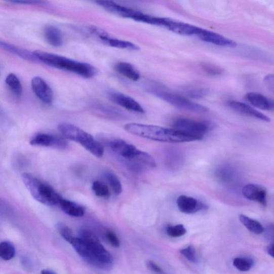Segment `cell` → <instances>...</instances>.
<instances>
[{"label":"cell","mask_w":274,"mask_h":274,"mask_svg":"<svg viewBox=\"0 0 274 274\" xmlns=\"http://www.w3.org/2000/svg\"><path fill=\"white\" fill-rule=\"evenodd\" d=\"M130 134L155 141L166 143H186L200 140L197 138L187 135L174 129L130 123L125 126Z\"/></svg>","instance_id":"1"},{"label":"cell","mask_w":274,"mask_h":274,"mask_svg":"<svg viewBox=\"0 0 274 274\" xmlns=\"http://www.w3.org/2000/svg\"><path fill=\"white\" fill-rule=\"evenodd\" d=\"M33 53L37 60L52 67L77 74L85 79L93 78L97 73V69L88 63L40 50L35 51Z\"/></svg>","instance_id":"2"},{"label":"cell","mask_w":274,"mask_h":274,"mask_svg":"<svg viewBox=\"0 0 274 274\" xmlns=\"http://www.w3.org/2000/svg\"><path fill=\"white\" fill-rule=\"evenodd\" d=\"M79 238L88 245V254L86 260L100 268H106L112 262L110 253L103 247L97 236L91 231L81 230Z\"/></svg>","instance_id":"3"},{"label":"cell","mask_w":274,"mask_h":274,"mask_svg":"<svg viewBox=\"0 0 274 274\" xmlns=\"http://www.w3.org/2000/svg\"><path fill=\"white\" fill-rule=\"evenodd\" d=\"M22 179L27 190L36 201L47 206L60 204L62 198L50 185L44 183L29 173L23 174Z\"/></svg>","instance_id":"4"},{"label":"cell","mask_w":274,"mask_h":274,"mask_svg":"<svg viewBox=\"0 0 274 274\" xmlns=\"http://www.w3.org/2000/svg\"><path fill=\"white\" fill-rule=\"evenodd\" d=\"M58 129L65 138L79 143L94 156L101 158L103 155L102 145L92 135L79 127L63 123L58 126Z\"/></svg>","instance_id":"5"},{"label":"cell","mask_w":274,"mask_h":274,"mask_svg":"<svg viewBox=\"0 0 274 274\" xmlns=\"http://www.w3.org/2000/svg\"><path fill=\"white\" fill-rule=\"evenodd\" d=\"M147 90L150 94L177 108L197 113H205L209 110L207 107L193 102L178 94L167 91L157 84L148 85Z\"/></svg>","instance_id":"6"},{"label":"cell","mask_w":274,"mask_h":274,"mask_svg":"<svg viewBox=\"0 0 274 274\" xmlns=\"http://www.w3.org/2000/svg\"><path fill=\"white\" fill-rule=\"evenodd\" d=\"M173 126L174 129L194 136L200 140L214 128V125L209 121H195L182 118L176 119Z\"/></svg>","instance_id":"7"},{"label":"cell","mask_w":274,"mask_h":274,"mask_svg":"<svg viewBox=\"0 0 274 274\" xmlns=\"http://www.w3.org/2000/svg\"><path fill=\"white\" fill-rule=\"evenodd\" d=\"M107 145L113 152L131 162H134L140 150L121 139H112Z\"/></svg>","instance_id":"8"},{"label":"cell","mask_w":274,"mask_h":274,"mask_svg":"<svg viewBox=\"0 0 274 274\" xmlns=\"http://www.w3.org/2000/svg\"><path fill=\"white\" fill-rule=\"evenodd\" d=\"M109 99L116 105L129 110L143 114L145 110L142 106L133 98L116 91H109L107 93Z\"/></svg>","instance_id":"9"},{"label":"cell","mask_w":274,"mask_h":274,"mask_svg":"<svg viewBox=\"0 0 274 274\" xmlns=\"http://www.w3.org/2000/svg\"><path fill=\"white\" fill-rule=\"evenodd\" d=\"M33 146L51 147L63 149L68 147L67 140L60 136L46 134H41L35 136L30 141Z\"/></svg>","instance_id":"10"},{"label":"cell","mask_w":274,"mask_h":274,"mask_svg":"<svg viewBox=\"0 0 274 274\" xmlns=\"http://www.w3.org/2000/svg\"><path fill=\"white\" fill-rule=\"evenodd\" d=\"M162 27L175 33L184 36H196L201 27L171 19L164 18Z\"/></svg>","instance_id":"11"},{"label":"cell","mask_w":274,"mask_h":274,"mask_svg":"<svg viewBox=\"0 0 274 274\" xmlns=\"http://www.w3.org/2000/svg\"><path fill=\"white\" fill-rule=\"evenodd\" d=\"M215 176L219 182L226 186H233L238 184L239 174L236 169L229 165H223L217 167Z\"/></svg>","instance_id":"12"},{"label":"cell","mask_w":274,"mask_h":274,"mask_svg":"<svg viewBox=\"0 0 274 274\" xmlns=\"http://www.w3.org/2000/svg\"><path fill=\"white\" fill-rule=\"evenodd\" d=\"M177 205L179 211L186 214H192L207 209V206L195 198L185 195L177 198Z\"/></svg>","instance_id":"13"},{"label":"cell","mask_w":274,"mask_h":274,"mask_svg":"<svg viewBox=\"0 0 274 274\" xmlns=\"http://www.w3.org/2000/svg\"><path fill=\"white\" fill-rule=\"evenodd\" d=\"M242 194L249 201L256 202L266 207L267 203L265 188L256 184H248L242 188Z\"/></svg>","instance_id":"14"},{"label":"cell","mask_w":274,"mask_h":274,"mask_svg":"<svg viewBox=\"0 0 274 274\" xmlns=\"http://www.w3.org/2000/svg\"><path fill=\"white\" fill-rule=\"evenodd\" d=\"M96 4L106 11L116 15L135 20L139 11L111 1H97Z\"/></svg>","instance_id":"15"},{"label":"cell","mask_w":274,"mask_h":274,"mask_svg":"<svg viewBox=\"0 0 274 274\" xmlns=\"http://www.w3.org/2000/svg\"><path fill=\"white\" fill-rule=\"evenodd\" d=\"M227 105L231 109L241 115L258 119L264 122H269L270 121V119L267 116L247 104L231 100L227 102Z\"/></svg>","instance_id":"16"},{"label":"cell","mask_w":274,"mask_h":274,"mask_svg":"<svg viewBox=\"0 0 274 274\" xmlns=\"http://www.w3.org/2000/svg\"><path fill=\"white\" fill-rule=\"evenodd\" d=\"M195 36L204 42L217 46L232 47V48L237 46V43L235 42L226 38L218 33L203 29L202 28H201Z\"/></svg>","instance_id":"17"},{"label":"cell","mask_w":274,"mask_h":274,"mask_svg":"<svg viewBox=\"0 0 274 274\" xmlns=\"http://www.w3.org/2000/svg\"><path fill=\"white\" fill-rule=\"evenodd\" d=\"M31 87L36 96L46 104L51 103L53 100V92L46 81L40 77H35L31 81Z\"/></svg>","instance_id":"18"},{"label":"cell","mask_w":274,"mask_h":274,"mask_svg":"<svg viewBox=\"0 0 274 274\" xmlns=\"http://www.w3.org/2000/svg\"><path fill=\"white\" fill-rule=\"evenodd\" d=\"M246 99L251 105L259 109L271 111L273 109V102L257 92H250L246 95Z\"/></svg>","instance_id":"19"},{"label":"cell","mask_w":274,"mask_h":274,"mask_svg":"<svg viewBox=\"0 0 274 274\" xmlns=\"http://www.w3.org/2000/svg\"><path fill=\"white\" fill-rule=\"evenodd\" d=\"M0 48L14 54L25 60L36 62L37 60L33 53L14 45L0 40Z\"/></svg>","instance_id":"20"},{"label":"cell","mask_w":274,"mask_h":274,"mask_svg":"<svg viewBox=\"0 0 274 274\" xmlns=\"http://www.w3.org/2000/svg\"><path fill=\"white\" fill-rule=\"evenodd\" d=\"M45 38L47 42L53 47H61L63 44V37L61 31L57 27L47 25L44 30Z\"/></svg>","instance_id":"21"},{"label":"cell","mask_w":274,"mask_h":274,"mask_svg":"<svg viewBox=\"0 0 274 274\" xmlns=\"http://www.w3.org/2000/svg\"><path fill=\"white\" fill-rule=\"evenodd\" d=\"M115 70L126 78L134 82L138 81L140 77L138 71L133 65L125 62H120L114 66Z\"/></svg>","instance_id":"22"},{"label":"cell","mask_w":274,"mask_h":274,"mask_svg":"<svg viewBox=\"0 0 274 274\" xmlns=\"http://www.w3.org/2000/svg\"><path fill=\"white\" fill-rule=\"evenodd\" d=\"M59 204L62 210L70 216L81 217L86 213V209L83 206L63 198Z\"/></svg>","instance_id":"23"},{"label":"cell","mask_w":274,"mask_h":274,"mask_svg":"<svg viewBox=\"0 0 274 274\" xmlns=\"http://www.w3.org/2000/svg\"><path fill=\"white\" fill-rule=\"evenodd\" d=\"M107 46L114 47L119 49L127 50L129 51L139 50V47L136 45L125 41L120 40L110 36L104 40L102 42Z\"/></svg>","instance_id":"24"},{"label":"cell","mask_w":274,"mask_h":274,"mask_svg":"<svg viewBox=\"0 0 274 274\" xmlns=\"http://www.w3.org/2000/svg\"><path fill=\"white\" fill-rule=\"evenodd\" d=\"M239 219L246 228L255 234H261L264 230L263 226L259 222L247 216L241 214L239 216Z\"/></svg>","instance_id":"25"},{"label":"cell","mask_w":274,"mask_h":274,"mask_svg":"<svg viewBox=\"0 0 274 274\" xmlns=\"http://www.w3.org/2000/svg\"><path fill=\"white\" fill-rule=\"evenodd\" d=\"M5 82L17 97H21L23 92L22 86L16 75L14 73L9 74L5 80Z\"/></svg>","instance_id":"26"},{"label":"cell","mask_w":274,"mask_h":274,"mask_svg":"<svg viewBox=\"0 0 274 274\" xmlns=\"http://www.w3.org/2000/svg\"><path fill=\"white\" fill-rule=\"evenodd\" d=\"M16 250L13 243L8 241L0 243V258L6 261L11 260L15 256Z\"/></svg>","instance_id":"27"},{"label":"cell","mask_w":274,"mask_h":274,"mask_svg":"<svg viewBox=\"0 0 274 274\" xmlns=\"http://www.w3.org/2000/svg\"><path fill=\"white\" fill-rule=\"evenodd\" d=\"M233 265L240 271H248L252 268L253 261L248 258L238 257L234 259Z\"/></svg>","instance_id":"28"},{"label":"cell","mask_w":274,"mask_h":274,"mask_svg":"<svg viewBox=\"0 0 274 274\" xmlns=\"http://www.w3.org/2000/svg\"><path fill=\"white\" fill-rule=\"evenodd\" d=\"M106 177L113 192L116 195H120L122 192V186L118 176L114 173L107 172Z\"/></svg>","instance_id":"29"},{"label":"cell","mask_w":274,"mask_h":274,"mask_svg":"<svg viewBox=\"0 0 274 274\" xmlns=\"http://www.w3.org/2000/svg\"><path fill=\"white\" fill-rule=\"evenodd\" d=\"M92 188L93 192L97 196L107 198L110 195L108 187L100 181H94L92 184Z\"/></svg>","instance_id":"30"},{"label":"cell","mask_w":274,"mask_h":274,"mask_svg":"<svg viewBox=\"0 0 274 274\" xmlns=\"http://www.w3.org/2000/svg\"><path fill=\"white\" fill-rule=\"evenodd\" d=\"M186 229L183 224L168 225L166 232L170 237L177 238L181 237L186 233Z\"/></svg>","instance_id":"31"},{"label":"cell","mask_w":274,"mask_h":274,"mask_svg":"<svg viewBox=\"0 0 274 274\" xmlns=\"http://www.w3.org/2000/svg\"><path fill=\"white\" fill-rule=\"evenodd\" d=\"M56 228H57L58 230L63 239L69 243H70L74 237L72 230L68 226L63 223H59L56 226Z\"/></svg>","instance_id":"32"},{"label":"cell","mask_w":274,"mask_h":274,"mask_svg":"<svg viewBox=\"0 0 274 274\" xmlns=\"http://www.w3.org/2000/svg\"><path fill=\"white\" fill-rule=\"evenodd\" d=\"M180 253L188 261L194 263L197 262L196 251L192 245L182 249Z\"/></svg>","instance_id":"33"},{"label":"cell","mask_w":274,"mask_h":274,"mask_svg":"<svg viewBox=\"0 0 274 274\" xmlns=\"http://www.w3.org/2000/svg\"><path fill=\"white\" fill-rule=\"evenodd\" d=\"M202 67L205 72L212 75H218L222 73V69L214 64L203 63Z\"/></svg>","instance_id":"34"},{"label":"cell","mask_w":274,"mask_h":274,"mask_svg":"<svg viewBox=\"0 0 274 274\" xmlns=\"http://www.w3.org/2000/svg\"><path fill=\"white\" fill-rule=\"evenodd\" d=\"M106 237L112 247L114 248H119L120 247V240L114 232L110 230H107L106 232Z\"/></svg>","instance_id":"35"},{"label":"cell","mask_w":274,"mask_h":274,"mask_svg":"<svg viewBox=\"0 0 274 274\" xmlns=\"http://www.w3.org/2000/svg\"><path fill=\"white\" fill-rule=\"evenodd\" d=\"M147 268L155 274H167L162 268L152 260H148L146 262Z\"/></svg>","instance_id":"36"},{"label":"cell","mask_w":274,"mask_h":274,"mask_svg":"<svg viewBox=\"0 0 274 274\" xmlns=\"http://www.w3.org/2000/svg\"><path fill=\"white\" fill-rule=\"evenodd\" d=\"M188 96L192 98H200L205 95L206 92L203 90H192L187 93Z\"/></svg>","instance_id":"37"},{"label":"cell","mask_w":274,"mask_h":274,"mask_svg":"<svg viewBox=\"0 0 274 274\" xmlns=\"http://www.w3.org/2000/svg\"><path fill=\"white\" fill-rule=\"evenodd\" d=\"M264 83L265 86L269 91H273V74H268L264 77Z\"/></svg>","instance_id":"38"},{"label":"cell","mask_w":274,"mask_h":274,"mask_svg":"<svg viewBox=\"0 0 274 274\" xmlns=\"http://www.w3.org/2000/svg\"><path fill=\"white\" fill-rule=\"evenodd\" d=\"M12 3L14 4H24V5H42L44 4V2L41 1H32V0H31V1H29V0H24V1H12L9 2Z\"/></svg>","instance_id":"39"},{"label":"cell","mask_w":274,"mask_h":274,"mask_svg":"<svg viewBox=\"0 0 274 274\" xmlns=\"http://www.w3.org/2000/svg\"><path fill=\"white\" fill-rule=\"evenodd\" d=\"M267 252L268 254L272 258L273 257V243H272L268 246L267 248Z\"/></svg>","instance_id":"40"},{"label":"cell","mask_w":274,"mask_h":274,"mask_svg":"<svg viewBox=\"0 0 274 274\" xmlns=\"http://www.w3.org/2000/svg\"><path fill=\"white\" fill-rule=\"evenodd\" d=\"M41 274H56L54 271L50 269H44L42 270Z\"/></svg>","instance_id":"41"}]
</instances>
